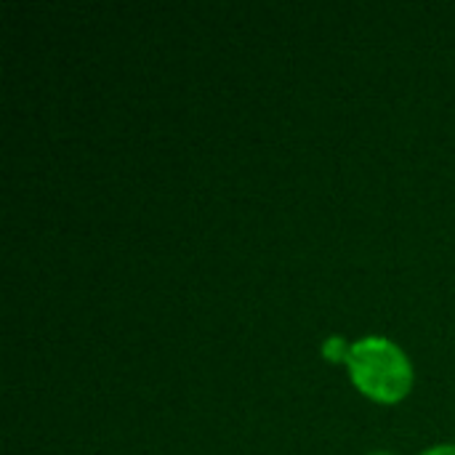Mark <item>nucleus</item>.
I'll return each mask as SVG.
<instances>
[{"instance_id":"obj_1","label":"nucleus","mask_w":455,"mask_h":455,"mask_svg":"<svg viewBox=\"0 0 455 455\" xmlns=\"http://www.w3.org/2000/svg\"><path fill=\"white\" fill-rule=\"evenodd\" d=\"M349 376L355 387L379 403H397L413 387V365L408 355L384 336H365L349 347Z\"/></svg>"},{"instance_id":"obj_2","label":"nucleus","mask_w":455,"mask_h":455,"mask_svg":"<svg viewBox=\"0 0 455 455\" xmlns=\"http://www.w3.org/2000/svg\"><path fill=\"white\" fill-rule=\"evenodd\" d=\"M323 355L328 357V360H344L347 363V355H349V347L344 344V339H339V336H333V339H328L325 341V347H323Z\"/></svg>"},{"instance_id":"obj_3","label":"nucleus","mask_w":455,"mask_h":455,"mask_svg":"<svg viewBox=\"0 0 455 455\" xmlns=\"http://www.w3.org/2000/svg\"><path fill=\"white\" fill-rule=\"evenodd\" d=\"M421 455H455V445H435Z\"/></svg>"},{"instance_id":"obj_4","label":"nucleus","mask_w":455,"mask_h":455,"mask_svg":"<svg viewBox=\"0 0 455 455\" xmlns=\"http://www.w3.org/2000/svg\"><path fill=\"white\" fill-rule=\"evenodd\" d=\"M373 455H392V453H373Z\"/></svg>"}]
</instances>
